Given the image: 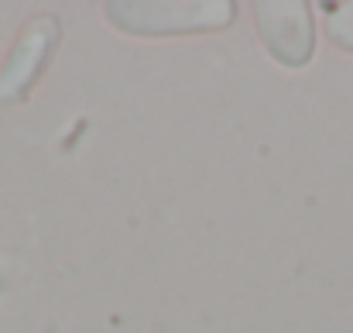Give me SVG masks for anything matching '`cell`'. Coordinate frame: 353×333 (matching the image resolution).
Masks as SVG:
<instances>
[{
  "mask_svg": "<svg viewBox=\"0 0 353 333\" xmlns=\"http://www.w3.org/2000/svg\"><path fill=\"white\" fill-rule=\"evenodd\" d=\"M326 38L353 55V0H340V3H326Z\"/></svg>",
  "mask_w": 353,
  "mask_h": 333,
  "instance_id": "obj_4",
  "label": "cell"
},
{
  "mask_svg": "<svg viewBox=\"0 0 353 333\" xmlns=\"http://www.w3.org/2000/svg\"><path fill=\"white\" fill-rule=\"evenodd\" d=\"M254 24L264 52L285 69H305L316 55V21L305 0H257Z\"/></svg>",
  "mask_w": 353,
  "mask_h": 333,
  "instance_id": "obj_2",
  "label": "cell"
},
{
  "mask_svg": "<svg viewBox=\"0 0 353 333\" xmlns=\"http://www.w3.org/2000/svg\"><path fill=\"white\" fill-rule=\"evenodd\" d=\"M107 21L134 38H179L223 31L236 17L234 0H110Z\"/></svg>",
  "mask_w": 353,
  "mask_h": 333,
  "instance_id": "obj_1",
  "label": "cell"
},
{
  "mask_svg": "<svg viewBox=\"0 0 353 333\" xmlns=\"http://www.w3.org/2000/svg\"><path fill=\"white\" fill-rule=\"evenodd\" d=\"M55 45H59L55 17L45 14V17H34L31 24H24L21 38L14 41V52L7 55V62L0 69V104H14L34 86V79L48 66Z\"/></svg>",
  "mask_w": 353,
  "mask_h": 333,
  "instance_id": "obj_3",
  "label": "cell"
}]
</instances>
